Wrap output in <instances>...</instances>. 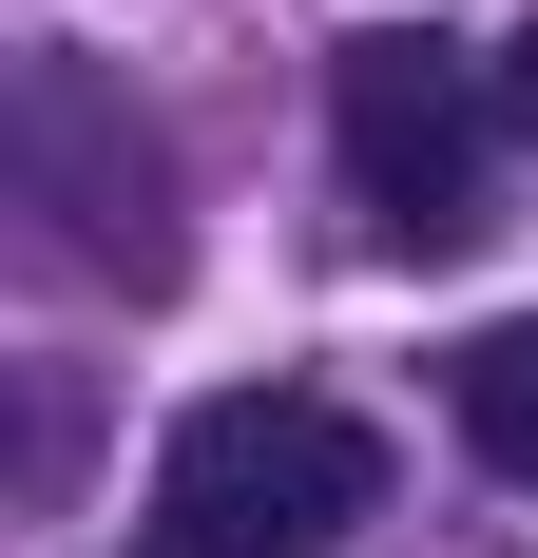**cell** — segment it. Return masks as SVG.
I'll use <instances>...</instances> for the list:
<instances>
[{
    "label": "cell",
    "instance_id": "cell-5",
    "mask_svg": "<svg viewBox=\"0 0 538 558\" xmlns=\"http://www.w3.org/2000/svg\"><path fill=\"white\" fill-rule=\"evenodd\" d=\"M500 116H519V135H538V20H519V58H500Z\"/></svg>",
    "mask_w": 538,
    "mask_h": 558
},
{
    "label": "cell",
    "instance_id": "cell-2",
    "mask_svg": "<svg viewBox=\"0 0 538 558\" xmlns=\"http://www.w3.org/2000/svg\"><path fill=\"white\" fill-rule=\"evenodd\" d=\"M366 501H384V444L308 386H231L173 424V539L193 558H327Z\"/></svg>",
    "mask_w": 538,
    "mask_h": 558
},
{
    "label": "cell",
    "instance_id": "cell-1",
    "mask_svg": "<svg viewBox=\"0 0 538 558\" xmlns=\"http://www.w3.org/2000/svg\"><path fill=\"white\" fill-rule=\"evenodd\" d=\"M0 213H39L77 270L115 289H173V135L115 97L97 58H0Z\"/></svg>",
    "mask_w": 538,
    "mask_h": 558
},
{
    "label": "cell",
    "instance_id": "cell-4",
    "mask_svg": "<svg viewBox=\"0 0 538 558\" xmlns=\"http://www.w3.org/2000/svg\"><path fill=\"white\" fill-rule=\"evenodd\" d=\"M462 444H481L500 482H538V328H481V347H462Z\"/></svg>",
    "mask_w": 538,
    "mask_h": 558
},
{
    "label": "cell",
    "instance_id": "cell-6",
    "mask_svg": "<svg viewBox=\"0 0 538 558\" xmlns=\"http://www.w3.org/2000/svg\"><path fill=\"white\" fill-rule=\"evenodd\" d=\"M115 558H193V539H115Z\"/></svg>",
    "mask_w": 538,
    "mask_h": 558
},
{
    "label": "cell",
    "instance_id": "cell-3",
    "mask_svg": "<svg viewBox=\"0 0 538 558\" xmlns=\"http://www.w3.org/2000/svg\"><path fill=\"white\" fill-rule=\"evenodd\" d=\"M327 135H346V193H366V231H404V251H442V231H481V77L442 39H346L327 58Z\"/></svg>",
    "mask_w": 538,
    "mask_h": 558
}]
</instances>
